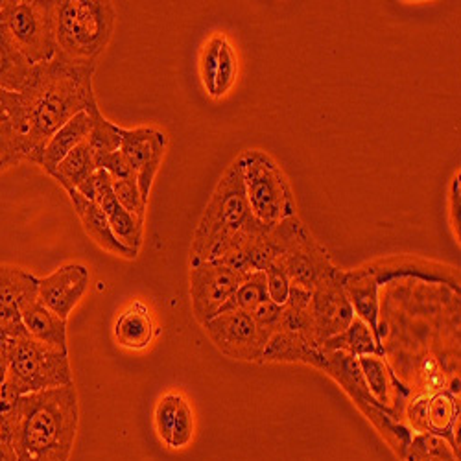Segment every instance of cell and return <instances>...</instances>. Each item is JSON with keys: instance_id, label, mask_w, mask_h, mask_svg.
<instances>
[{"instance_id": "1", "label": "cell", "mask_w": 461, "mask_h": 461, "mask_svg": "<svg viewBox=\"0 0 461 461\" xmlns=\"http://www.w3.org/2000/svg\"><path fill=\"white\" fill-rule=\"evenodd\" d=\"M96 63H76L58 54L32 65L21 89L28 128V161L40 159L43 148L76 114L96 107L93 76Z\"/></svg>"}, {"instance_id": "2", "label": "cell", "mask_w": 461, "mask_h": 461, "mask_svg": "<svg viewBox=\"0 0 461 461\" xmlns=\"http://www.w3.org/2000/svg\"><path fill=\"white\" fill-rule=\"evenodd\" d=\"M78 420V392L74 382L12 399L10 422L17 459L68 461Z\"/></svg>"}, {"instance_id": "3", "label": "cell", "mask_w": 461, "mask_h": 461, "mask_svg": "<svg viewBox=\"0 0 461 461\" xmlns=\"http://www.w3.org/2000/svg\"><path fill=\"white\" fill-rule=\"evenodd\" d=\"M258 220L251 214L242 165L237 159L218 181L192 239L190 266L221 260Z\"/></svg>"}, {"instance_id": "4", "label": "cell", "mask_w": 461, "mask_h": 461, "mask_svg": "<svg viewBox=\"0 0 461 461\" xmlns=\"http://www.w3.org/2000/svg\"><path fill=\"white\" fill-rule=\"evenodd\" d=\"M117 21L109 0H54L58 54L76 63H96Z\"/></svg>"}, {"instance_id": "5", "label": "cell", "mask_w": 461, "mask_h": 461, "mask_svg": "<svg viewBox=\"0 0 461 461\" xmlns=\"http://www.w3.org/2000/svg\"><path fill=\"white\" fill-rule=\"evenodd\" d=\"M67 384H72L67 351L50 348L30 334L17 338L8 358V378L0 393L15 399L43 390L61 388Z\"/></svg>"}, {"instance_id": "6", "label": "cell", "mask_w": 461, "mask_h": 461, "mask_svg": "<svg viewBox=\"0 0 461 461\" xmlns=\"http://www.w3.org/2000/svg\"><path fill=\"white\" fill-rule=\"evenodd\" d=\"M0 32L32 65L50 61L58 52L54 0H5Z\"/></svg>"}, {"instance_id": "7", "label": "cell", "mask_w": 461, "mask_h": 461, "mask_svg": "<svg viewBox=\"0 0 461 461\" xmlns=\"http://www.w3.org/2000/svg\"><path fill=\"white\" fill-rule=\"evenodd\" d=\"M239 159L251 214L266 225L295 216L292 188L281 167L260 149H249Z\"/></svg>"}, {"instance_id": "8", "label": "cell", "mask_w": 461, "mask_h": 461, "mask_svg": "<svg viewBox=\"0 0 461 461\" xmlns=\"http://www.w3.org/2000/svg\"><path fill=\"white\" fill-rule=\"evenodd\" d=\"M242 279V274L230 270L220 260L190 266V297L194 318L205 325L221 314Z\"/></svg>"}, {"instance_id": "9", "label": "cell", "mask_w": 461, "mask_h": 461, "mask_svg": "<svg viewBox=\"0 0 461 461\" xmlns=\"http://www.w3.org/2000/svg\"><path fill=\"white\" fill-rule=\"evenodd\" d=\"M209 338L216 348L237 360H260L272 334L262 330L249 312L229 311L209 320L205 325Z\"/></svg>"}, {"instance_id": "10", "label": "cell", "mask_w": 461, "mask_h": 461, "mask_svg": "<svg viewBox=\"0 0 461 461\" xmlns=\"http://www.w3.org/2000/svg\"><path fill=\"white\" fill-rule=\"evenodd\" d=\"M343 276L345 272L336 270L312 290L309 316L312 338L320 348L323 341L341 334L355 318L353 306L343 290Z\"/></svg>"}, {"instance_id": "11", "label": "cell", "mask_w": 461, "mask_h": 461, "mask_svg": "<svg viewBox=\"0 0 461 461\" xmlns=\"http://www.w3.org/2000/svg\"><path fill=\"white\" fill-rule=\"evenodd\" d=\"M290 279V285L314 290L323 279L332 276L338 267L329 258L327 249L318 244L311 230L303 227L288 251L276 262Z\"/></svg>"}, {"instance_id": "12", "label": "cell", "mask_w": 461, "mask_h": 461, "mask_svg": "<svg viewBox=\"0 0 461 461\" xmlns=\"http://www.w3.org/2000/svg\"><path fill=\"white\" fill-rule=\"evenodd\" d=\"M121 135V153L126 158L130 167L135 170L139 190L144 202H148L153 179H156L159 167L163 163L167 137L163 131L153 128H122Z\"/></svg>"}, {"instance_id": "13", "label": "cell", "mask_w": 461, "mask_h": 461, "mask_svg": "<svg viewBox=\"0 0 461 461\" xmlns=\"http://www.w3.org/2000/svg\"><path fill=\"white\" fill-rule=\"evenodd\" d=\"M89 288V270L84 264H65L37 285V297L49 311L67 321Z\"/></svg>"}, {"instance_id": "14", "label": "cell", "mask_w": 461, "mask_h": 461, "mask_svg": "<svg viewBox=\"0 0 461 461\" xmlns=\"http://www.w3.org/2000/svg\"><path fill=\"white\" fill-rule=\"evenodd\" d=\"M40 279L17 266L0 264V327H5L14 338L28 334L19 306L37 297Z\"/></svg>"}, {"instance_id": "15", "label": "cell", "mask_w": 461, "mask_h": 461, "mask_svg": "<svg viewBox=\"0 0 461 461\" xmlns=\"http://www.w3.org/2000/svg\"><path fill=\"white\" fill-rule=\"evenodd\" d=\"M96 202L100 203L104 214L107 216L113 235L117 237V240L128 249L139 251L142 246L144 221L139 220L135 214L128 212L119 203L111 186V177L104 170L96 172Z\"/></svg>"}, {"instance_id": "16", "label": "cell", "mask_w": 461, "mask_h": 461, "mask_svg": "<svg viewBox=\"0 0 461 461\" xmlns=\"http://www.w3.org/2000/svg\"><path fill=\"white\" fill-rule=\"evenodd\" d=\"M153 420L161 441L172 448H185L194 438V413L179 393H167L159 399Z\"/></svg>"}, {"instance_id": "17", "label": "cell", "mask_w": 461, "mask_h": 461, "mask_svg": "<svg viewBox=\"0 0 461 461\" xmlns=\"http://www.w3.org/2000/svg\"><path fill=\"white\" fill-rule=\"evenodd\" d=\"M96 161L87 142H80L68 156L50 172V176L65 188L78 190L89 200H96Z\"/></svg>"}, {"instance_id": "18", "label": "cell", "mask_w": 461, "mask_h": 461, "mask_svg": "<svg viewBox=\"0 0 461 461\" xmlns=\"http://www.w3.org/2000/svg\"><path fill=\"white\" fill-rule=\"evenodd\" d=\"M67 194L70 198V203L76 211V214H78L86 233L105 251L113 253V255H119V257H124V258H137L139 251H133V249H128L126 246H122L117 237L113 235L111 230V225L107 221V216L104 214L100 203L96 200H89L86 198L84 194H80L78 190H67Z\"/></svg>"}, {"instance_id": "19", "label": "cell", "mask_w": 461, "mask_h": 461, "mask_svg": "<svg viewBox=\"0 0 461 461\" xmlns=\"http://www.w3.org/2000/svg\"><path fill=\"white\" fill-rule=\"evenodd\" d=\"M343 290L348 295L353 312L357 318H360L369 330L373 332V338L376 341V348L382 353V336L378 329V281L373 270H358L353 274L343 276Z\"/></svg>"}, {"instance_id": "20", "label": "cell", "mask_w": 461, "mask_h": 461, "mask_svg": "<svg viewBox=\"0 0 461 461\" xmlns=\"http://www.w3.org/2000/svg\"><path fill=\"white\" fill-rule=\"evenodd\" d=\"M19 311L23 323L32 338L40 339L59 351H67V321L61 320L52 311H49L40 301V297H32L24 301L19 306Z\"/></svg>"}, {"instance_id": "21", "label": "cell", "mask_w": 461, "mask_h": 461, "mask_svg": "<svg viewBox=\"0 0 461 461\" xmlns=\"http://www.w3.org/2000/svg\"><path fill=\"white\" fill-rule=\"evenodd\" d=\"M91 126H93L91 111L76 114L74 119H70L63 128H59L54 133V137L47 142L35 165H40L47 174H50L76 146L89 137Z\"/></svg>"}, {"instance_id": "22", "label": "cell", "mask_w": 461, "mask_h": 461, "mask_svg": "<svg viewBox=\"0 0 461 461\" xmlns=\"http://www.w3.org/2000/svg\"><path fill=\"white\" fill-rule=\"evenodd\" d=\"M156 334L149 311L139 301H135L130 309H126L114 323V338L126 349L140 351L146 349Z\"/></svg>"}, {"instance_id": "23", "label": "cell", "mask_w": 461, "mask_h": 461, "mask_svg": "<svg viewBox=\"0 0 461 461\" xmlns=\"http://www.w3.org/2000/svg\"><path fill=\"white\" fill-rule=\"evenodd\" d=\"M321 351H343L353 357H366V355H378L382 357L380 349L376 348V341L369 327L360 320L353 318L351 325L345 329L341 334L323 341Z\"/></svg>"}, {"instance_id": "24", "label": "cell", "mask_w": 461, "mask_h": 461, "mask_svg": "<svg viewBox=\"0 0 461 461\" xmlns=\"http://www.w3.org/2000/svg\"><path fill=\"white\" fill-rule=\"evenodd\" d=\"M32 63L8 41V37L0 32V87L6 91L21 93L24 87Z\"/></svg>"}, {"instance_id": "25", "label": "cell", "mask_w": 461, "mask_h": 461, "mask_svg": "<svg viewBox=\"0 0 461 461\" xmlns=\"http://www.w3.org/2000/svg\"><path fill=\"white\" fill-rule=\"evenodd\" d=\"M89 111L93 117V126H91L87 142L95 153V159L102 158V156H109V153H113V151H119L121 142H122V135H121L122 128L109 122L100 113L98 105Z\"/></svg>"}, {"instance_id": "26", "label": "cell", "mask_w": 461, "mask_h": 461, "mask_svg": "<svg viewBox=\"0 0 461 461\" xmlns=\"http://www.w3.org/2000/svg\"><path fill=\"white\" fill-rule=\"evenodd\" d=\"M459 404L454 395L441 392L434 395L427 404V425L434 436H450L456 427Z\"/></svg>"}, {"instance_id": "27", "label": "cell", "mask_w": 461, "mask_h": 461, "mask_svg": "<svg viewBox=\"0 0 461 461\" xmlns=\"http://www.w3.org/2000/svg\"><path fill=\"white\" fill-rule=\"evenodd\" d=\"M267 299V288H266V274L264 272H249L244 276L240 286L233 294V297L229 299L225 304L223 312L229 311H244L251 312L255 306L264 303Z\"/></svg>"}, {"instance_id": "28", "label": "cell", "mask_w": 461, "mask_h": 461, "mask_svg": "<svg viewBox=\"0 0 461 461\" xmlns=\"http://www.w3.org/2000/svg\"><path fill=\"white\" fill-rule=\"evenodd\" d=\"M378 355H366L358 357V364L367 382V390L378 402H390V386H388V371Z\"/></svg>"}, {"instance_id": "29", "label": "cell", "mask_w": 461, "mask_h": 461, "mask_svg": "<svg viewBox=\"0 0 461 461\" xmlns=\"http://www.w3.org/2000/svg\"><path fill=\"white\" fill-rule=\"evenodd\" d=\"M26 137L14 126L0 124V170L28 161Z\"/></svg>"}, {"instance_id": "30", "label": "cell", "mask_w": 461, "mask_h": 461, "mask_svg": "<svg viewBox=\"0 0 461 461\" xmlns=\"http://www.w3.org/2000/svg\"><path fill=\"white\" fill-rule=\"evenodd\" d=\"M411 456L408 461H456L454 452L448 448L447 441L441 436L425 434L419 436L411 447Z\"/></svg>"}, {"instance_id": "31", "label": "cell", "mask_w": 461, "mask_h": 461, "mask_svg": "<svg viewBox=\"0 0 461 461\" xmlns=\"http://www.w3.org/2000/svg\"><path fill=\"white\" fill-rule=\"evenodd\" d=\"M111 186L114 196H117L119 203L131 214H135L139 220L144 221L146 216V205L148 202H144L140 190H139V183L137 179H111Z\"/></svg>"}, {"instance_id": "32", "label": "cell", "mask_w": 461, "mask_h": 461, "mask_svg": "<svg viewBox=\"0 0 461 461\" xmlns=\"http://www.w3.org/2000/svg\"><path fill=\"white\" fill-rule=\"evenodd\" d=\"M0 124L14 126L24 137H28L26 117H24V107H23L21 95L14 93V91H6L3 87H0ZM26 142H28V139H26ZM28 156H30V153H28Z\"/></svg>"}, {"instance_id": "33", "label": "cell", "mask_w": 461, "mask_h": 461, "mask_svg": "<svg viewBox=\"0 0 461 461\" xmlns=\"http://www.w3.org/2000/svg\"><path fill=\"white\" fill-rule=\"evenodd\" d=\"M235 76H237V58L233 54V49L229 47L227 41H223L221 49H220V56H218L212 96H216V98L223 96L230 89V86H233Z\"/></svg>"}, {"instance_id": "34", "label": "cell", "mask_w": 461, "mask_h": 461, "mask_svg": "<svg viewBox=\"0 0 461 461\" xmlns=\"http://www.w3.org/2000/svg\"><path fill=\"white\" fill-rule=\"evenodd\" d=\"M266 288H267V299L274 301L279 306H285L290 295V279L285 274L279 264L267 266L266 270Z\"/></svg>"}, {"instance_id": "35", "label": "cell", "mask_w": 461, "mask_h": 461, "mask_svg": "<svg viewBox=\"0 0 461 461\" xmlns=\"http://www.w3.org/2000/svg\"><path fill=\"white\" fill-rule=\"evenodd\" d=\"M8 397L0 393V461H19L14 439H12V422H10V401Z\"/></svg>"}, {"instance_id": "36", "label": "cell", "mask_w": 461, "mask_h": 461, "mask_svg": "<svg viewBox=\"0 0 461 461\" xmlns=\"http://www.w3.org/2000/svg\"><path fill=\"white\" fill-rule=\"evenodd\" d=\"M223 41H225L223 35H214L212 40L205 45L203 52H202V63H200L202 80H203V86H205V89H207V93L211 96L214 93V78H216L218 56H220V49H221Z\"/></svg>"}, {"instance_id": "37", "label": "cell", "mask_w": 461, "mask_h": 461, "mask_svg": "<svg viewBox=\"0 0 461 461\" xmlns=\"http://www.w3.org/2000/svg\"><path fill=\"white\" fill-rule=\"evenodd\" d=\"M249 314L262 330H266L267 334H274L279 329L283 320V306L276 304L270 299H266L264 303L255 306Z\"/></svg>"}, {"instance_id": "38", "label": "cell", "mask_w": 461, "mask_h": 461, "mask_svg": "<svg viewBox=\"0 0 461 461\" xmlns=\"http://www.w3.org/2000/svg\"><path fill=\"white\" fill-rule=\"evenodd\" d=\"M17 338H14L5 327H0V362L8 366V358L15 348Z\"/></svg>"}, {"instance_id": "39", "label": "cell", "mask_w": 461, "mask_h": 461, "mask_svg": "<svg viewBox=\"0 0 461 461\" xmlns=\"http://www.w3.org/2000/svg\"><path fill=\"white\" fill-rule=\"evenodd\" d=\"M6 378H8V366L0 362V392H3V388H5Z\"/></svg>"}, {"instance_id": "40", "label": "cell", "mask_w": 461, "mask_h": 461, "mask_svg": "<svg viewBox=\"0 0 461 461\" xmlns=\"http://www.w3.org/2000/svg\"><path fill=\"white\" fill-rule=\"evenodd\" d=\"M3 5H5V0H0V10H3Z\"/></svg>"}]
</instances>
